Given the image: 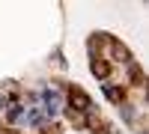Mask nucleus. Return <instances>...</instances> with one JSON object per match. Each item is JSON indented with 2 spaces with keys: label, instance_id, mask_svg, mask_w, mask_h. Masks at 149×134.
<instances>
[{
  "label": "nucleus",
  "instance_id": "f257e3e1",
  "mask_svg": "<svg viewBox=\"0 0 149 134\" xmlns=\"http://www.w3.org/2000/svg\"><path fill=\"white\" fill-rule=\"evenodd\" d=\"M69 101H72V110L74 113H90L93 110V101L84 90H69Z\"/></svg>",
  "mask_w": 149,
  "mask_h": 134
},
{
  "label": "nucleus",
  "instance_id": "f03ea898",
  "mask_svg": "<svg viewBox=\"0 0 149 134\" xmlns=\"http://www.w3.org/2000/svg\"><path fill=\"white\" fill-rule=\"evenodd\" d=\"M90 69H93V75H95V78H107V75H110V66L104 63V60H98V57L90 63Z\"/></svg>",
  "mask_w": 149,
  "mask_h": 134
},
{
  "label": "nucleus",
  "instance_id": "7ed1b4c3",
  "mask_svg": "<svg viewBox=\"0 0 149 134\" xmlns=\"http://www.w3.org/2000/svg\"><path fill=\"white\" fill-rule=\"evenodd\" d=\"M27 122L30 125H42V110H39V107H33V110L27 113Z\"/></svg>",
  "mask_w": 149,
  "mask_h": 134
},
{
  "label": "nucleus",
  "instance_id": "20e7f679",
  "mask_svg": "<svg viewBox=\"0 0 149 134\" xmlns=\"http://www.w3.org/2000/svg\"><path fill=\"white\" fill-rule=\"evenodd\" d=\"M104 95H107V99H113V101H119V99H122V92H119L116 87H110V83H104Z\"/></svg>",
  "mask_w": 149,
  "mask_h": 134
},
{
  "label": "nucleus",
  "instance_id": "39448f33",
  "mask_svg": "<svg viewBox=\"0 0 149 134\" xmlns=\"http://www.w3.org/2000/svg\"><path fill=\"white\" fill-rule=\"evenodd\" d=\"M18 116H21V107H18V104H15V107H9V122H15Z\"/></svg>",
  "mask_w": 149,
  "mask_h": 134
}]
</instances>
